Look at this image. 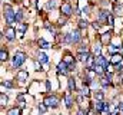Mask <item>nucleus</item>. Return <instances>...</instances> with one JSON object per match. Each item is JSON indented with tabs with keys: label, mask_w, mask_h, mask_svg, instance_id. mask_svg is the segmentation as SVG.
Wrapping results in <instances>:
<instances>
[{
	"label": "nucleus",
	"mask_w": 123,
	"mask_h": 115,
	"mask_svg": "<svg viewBox=\"0 0 123 115\" xmlns=\"http://www.w3.org/2000/svg\"><path fill=\"white\" fill-rule=\"evenodd\" d=\"M4 17H6V23L12 28L14 25V22H16V13L12 10L10 4H6L4 6Z\"/></svg>",
	"instance_id": "obj_1"
},
{
	"label": "nucleus",
	"mask_w": 123,
	"mask_h": 115,
	"mask_svg": "<svg viewBox=\"0 0 123 115\" xmlns=\"http://www.w3.org/2000/svg\"><path fill=\"white\" fill-rule=\"evenodd\" d=\"M25 60H26V53L17 52V53L14 55V58H13V66H14V68H19Z\"/></svg>",
	"instance_id": "obj_2"
},
{
	"label": "nucleus",
	"mask_w": 123,
	"mask_h": 115,
	"mask_svg": "<svg viewBox=\"0 0 123 115\" xmlns=\"http://www.w3.org/2000/svg\"><path fill=\"white\" fill-rule=\"evenodd\" d=\"M43 104H46L47 107H52V108H56L57 105H59V99H57V96H55V95H52V96H47L46 99H44V102Z\"/></svg>",
	"instance_id": "obj_3"
},
{
	"label": "nucleus",
	"mask_w": 123,
	"mask_h": 115,
	"mask_svg": "<svg viewBox=\"0 0 123 115\" xmlns=\"http://www.w3.org/2000/svg\"><path fill=\"white\" fill-rule=\"evenodd\" d=\"M69 71H70V69H69V65H67L66 62L62 60L60 63L57 65V73H63V75H66Z\"/></svg>",
	"instance_id": "obj_4"
},
{
	"label": "nucleus",
	"mask_w": 123,
	"mask_h": 115,
	"mask_svg": "<svg viewBox=\"0 0 123 115\" xmlns=\"http://www.w3.org/2000/svg\"><path fill=\"white\" fill-rule=\"evenodd\" d=\"M60 10L64 16H70V14H72V6H70L69 3H63L62 7H60Z\"/></svg>",
	"instance_id": "obj_5"
},
{
	"label": "nucleus",
	"mask_w": 123,
	"mask_h": 115,
	"mask_svg": "<svg viewBox=\"0 0 123 115\" xmlns=\"http://www.w3.org/2000/svg\"><path fill=\"white\" fill-rule=\"evenodd\" d=\"M4 35H6V37H7L9 40H13V39L16 37V30L13 28H7L6 32H4Z\"/></svg>",
	"instance_id": "obj_6"
},
{
	"label": "nucleus",
	"mask_w": 123,
	"mask_h": 115,
	"mask_svg": "<svg viewBox=\"0 0 123 115\" xmlns=\"http://www.w3.org/2000/svg\"><path fill=\"white\" fill-rule=\"evenodd\" d=\"M110 37H112V33H110V32H106V33H103V35L100 36V42H102L103 45H107V43L110 42Z\"/></svg>",
	"instance_id": "obj_7"
},
{
	"label": "nucleus",
	"mask_w": 123,
	"mask_h": 115,
	"mask_svg": "<svg viewBox=\"0 0 123 115\" xmlns=\"http://www.w3.org/2000/svg\"><path fill=\"white\" fill-rule=\"evenodd\" d=\"M96 65H100V66H103V68L106 69V66H107L109 63H107V59H106V58H103L100 55V56L96 58Z\"/></svg>",
	"instance_id": "obj_8"
},
{
	"label": "nucleus",
	"mask_w": 123,
	"mask_h": 115,
	"mask_svg": "<svg viewBox=\"0 0 123 115\" xmlns=\"http://www.w3.org/2000/svg\"><path fill=\"white\" fill-rule=\"evenodd\" d=\"M27 78H29V72H27V71H25V69H23V71H20V72L17 73V81H20V82L26 81Z\"/></svg>",
	"instance_id": "obj_9"
},
{
	"label": "nucleus",
	"mask_w": 123,
	"mask_h": 115,
	"mask_svg": "<svg viewBox=\"0 0 123 115\" xmlns=\"http://www.w3.org/2000/svg\"><path fill=\"white\" fill-rule=\"evenodd\" d=\"M110 62H112V63H115V65H119V63H122V62H123L122 55H119V53H115L113 56L110 58Z\"/></svg>",
	"instance_id": "obj_10"
},
{
	"label": "nucleus",
	"mask_w": 123,
	"mask_h": 115,
	"mask_svg": "<svg viewBox=\"0 0 123 115\" xmlns=\"http://www.w3.org/2000/svg\"><path fill=\"white\" fill-rule=\"evenodd\" d=\"M37 62H40V63H47V62H49V58H47L46 53L39 52V55H37Z\"/></svg>",
	"instance_id": "obj_11"
},
{
	"label": "nucleus",
	"mask_w": 123,
	"mask_h": 115,
	"mask_svg": "<svg viewBox=\"0 0 123 115\" xmlns=\"http://www.w3.org/2000/svg\"><path fill=\"white\" fill-rule=\"evenodd\" d=\"M70 37H72V43H76V42H79V40H80V33H79V30H74V32H72V33H70Z\"/></svg>",
	"instance_id": "obj_12"
},
{
	"label": "nucleus",
	"mask_w": 123,
	"mask_h": 115,
	"mask_svg": "<svg viewBox=\"0 0 123 115\" xmlns=\"http://www.w3.org/2000/svg\"><path fill=\"white\" fill-rule=\"evenodd\" d=\"M89 58H90V55H89L87 52H83V53H79V55H77V59H79L80 62H85V63L89 60Z\"/></svg>",
	"instance_id": "obj_13"
},
{
	"label": "nucleus",
	"mask_w": 123,
	"mask_h": 115,
	"mask_svg": "<svg viewBox=\"0 0 123 115\" xmlns=\"http://www.w3.org/2000/svg\"><path fill=\"white\" fill-rule=\"evenodd\" d=\"M105 107H106V104H105L103 101H97V102H96V105H94V109H96L97 112H100V111H103V109H105Z\"/></svg>",
	"instance_id": "obj_14"
},
{
	"label": "nucleus",
	"mask_w": 123,
	"mask_h": 115,
	"mask_svg": "<svg viewBox=\"0 0 123 115\" xmlns=\"http://www.w3.org/2000/svg\"><path fill=\"white\" fill-rule=\"evenodd\" d=\"M63 62H66V63H67V65L70 66V65H73V62H74V59H73V56H72L70 53H66V56L63 58Z\"/></svg>",
	"instance_id": "obj_15"
},
{
	"label": "nucleus",
	"mask_w": 123,
	"mask_h": 115,
	"mask_svg": "<svg viewBox=\"0 0 123 115\" xmlns=\"http://www.w3.org/2000/svg\"><path fill=\"white\" fill-rule=\"evenodd\" d=\"M100 52H102V46L100 45H94L93 46V55L94 56H100Z\"/></svg>",
	"instance_id": "obj_16"
},
{
	"label": "nucleus",
	"mask_w": 123,
	"mask_h": 115,
	"mask_svg": "<svg viewBox=\"0 0 123 115\" xmlns=\"http://www.w3.org/2000/svg\"><path fill=\"white\" fill-rule=\"evenodd\" d=\"M103 69H105L103 66H100V65H96V63H94V66H93V71H94L97 75H102V73H103Z\"/></svg>",
	"instance_id": "obj_17"
},
{
	"label": "nucleus",
	"mask_w": 123,
	"mask_h": 115,
	"mask_svg": "<svg viewBox=\"0 0 123 115\" xmlns=\"http://www.w3.org/2000/svg\"><path fill=\"white\" fill-rule=\"evenodd\" d=\"M64 98H66V107H67V108H70V107H72V104H73V101H72V96H70V92H67Z\"/></svg>",
	"instance_id": "obj_18"
},
{
	"label": "nucleus",
	"mask_w": 123,
	"mask_h": 115,
	"mask_svg": "<svg viewBox=\"0 0 123 115\" xmlns=\"http://www.w3.org/2000/svg\"><path fill=\"white\" fill-rule=\"evenodd\" d=\"M7 59H9L7 52H6L4 49H1V50H0V60H1V62H4V60H7Z\"/></svg>",
	"instance_id": "obj_19"
},
{
	"label": "nucleus",
	"mask_w": 123,
	"mask_h": 115,
	"mask_svg": "<svg viewBox=\"0 0 123 115\" xmlns=\"http://www.w3.org/2000/svg\"><path fill=\"white\" fill-rule=\"evenodd\" d=\"M39 45H40L43 49H49V48H50V45H49L44 39H39Z\"/></svg>",
	"instance_id": "obj_20"
},
{
	"label": "nucleus",
	"mask_w": 123,
	"mask_h": 115,
	"mask_svg": "<svg viewBox=\"0 0 123 115\" xmlns=\"http://www.w3.org/2000/svg\"><path fill=\"white\" fill-rule=\"evenodd\" d=\"M7 101H9V98H7L4 93H1V95H0V105H1V107H4V105L7 104Z\"/></svg>",
	"instance_id": "obj_21"
},
{
	"label": "nucleus",
	"mask_w": 123,
	"mask_h": 115,
	"mask_svg": "<svg viewBox=\"0 0 123 115\" xmlns=\"http://www.w3.org/2000/svg\"><path fill=\"white\" fill-rule=\"evenodd\" d=\"M82 95H85V96H89V95H90V88L87 85H85L82 88Z\"/></svg>",
	"instance_id": "obj_22"
},
{
	"label": "nucleus",
	"mask_w": 123,
	"mask_h": 115,
	"mask_svg": "<svg viewBox=\"0 0 123 115\" xmlns=\"http://www.w3.org/2000/svg\"><path fill=\"white\" fill-rule=\"evenodd\" d=\"M7 115H20V109H17V108H12V109H9Z\"/></svg>",
	"instance_id": "obj_23"
},
{
	"label": "nucleus",
	"mask_w": 123,
	"mask_h": 115,
	"mask_svg": "<svg viewBox=\"0 0 123 115\" xmlns=\"http://www.w3.org/2000/svg\"><path fill=\"white\" fill-rule=\"evenodd\" d=\"M74 88H76L74 79H73V78H70V79H69V91H74Z\"/></svg>",
	"instance_id": "obj_24"
},
{
	"label": "nucleus",
	"mask_w": 123,
	"mask_h": 115,
	"mask_svg": "<svg viewBox=\"0 0 123 115\" xmlns=\"http://www.w3.org/2000/svg\"><path fill=\"white\" fill-rule=\"evenodd\" d=\"M87 25H89V23H87L86 20H80V22H79V29H85V28H87Z\"/></svg>",
	"instance_id": "obj_25"
},
{
	"label": "nucleus",
	"mask_w": 123,
	"mask_h": 115,
	"mask_svg": "<svg viewBox=\"0 0 123 115\" xmlns=\"http://www.w3.org/2000/svg\"><path fill=\"white\" fill-rule=\"evenodd\" d=\"M100 84H102L103 86H109V85H110V79H107V78H103V79L100 81Z\"/></svg>",
	"instance_id": "obj_26"
},
{
	"label": "nucleus",
	"mask_w": 123,
	"mask_h": 115,
	"mask_svg": "<svg viewBox=\"0 0 123 115\" xmlns=\"http://www.w3.org/2000/svg\"><path fill=\"white\" fill-rule=\"evenodd\" d=\"M47 108H49V107H47L46 104H40V105H39V111H40V112H46Z\"/></svg>",
	"instance_id": "obj_27"
},
{
	"label": "nucleus",
	"mask_w": 123,
	"mask_h": 115,
	"mask_svg": "<svg viewBox=\"0 0 123 115\" xmlns=\"http://www.w3.org/2000/svg\"><path fill=\"white\" fill-rule=\"evenodd\" d=\"M96 101H103V92L99 91V92L96 93Z\"/></svg>",
	"instance_id": "obj_28"
},
{
	"label": "nucleus",
	"mask_w": 123,
	"mask_h": 115,
	"mask_svg": "<svg viewBox=\"0 0 123 115\" xmlns=\"http://www.w3.org/2000/svg\"><path fill=\"white\" fill-rule=\"evenodd\" d=\"M106 25H109V26H113V25H115V23H113V16H112V14L107 17V23H106Z\"/></svg>",
	"instance_id": "obj_29"
},
{
	"label": "nucleus",
	"mask_w": 123,
	"mask_h": 115,
	"mask_svg": "<svg viewBox=\"0 0 123 115\" xmlns=\"http://www.w3.org/2000/svg\"><path fill=\"white\" fill-rule=\"evenodd\" d=\"M1 86H6V88H12V82H9V81H3V82H1Z\"/></svg>",
	"instance_id": "obj_30"
},
{
	"label": "nucleus",
	"mask_w": 123,
	"mask_h": 115,
	"mask_svg": "<svg viewBox=\"0 0 123 115\" xmlns=\"http://www.w3.org/2000/svg\"><path fill=\"white\" fill-rule=\"evenodd\" d=\"M55 4H56V0H52V1H49V3H47V9H50V7L53 9V7H55Z\"/></svg>",
	"instance_id": "obj_31"
},
{
	"label": "nucleus",
	"mask_w": 123,
	"mask_h": 115,
	"mask_svg": "<svg viewBox=\"0 0 123 115\" xmlns=\"http://www.w3.org/2000/svg\"><path fill=\"white\" fill-rule=\"evenodd\" d=\"M64 42H66V43H72V37H70V33L64 36Z\"/></svg>",
	"instance_id": "obj_32"
},
{
	"label": "nucleus",
	"mask_w": 123,
	"mask_h": 115,
	"mask_svg": "<svg viewBox=\"0 0 123 115\" xmlns=\"http://www.w3.org/2000/svg\"><path fill=\"white\" fill-rule=\"evenodd\" d=\"M92 25H93V28H94V29H96V30H97V29H99V28H100V25H99V23H97V22H93V23H92Z\"/></svg>",
	"instance_id": "obj_33"
},
{
	"label": "nucleus",
	"mask_w": 123,
	"mask_h": 115,
	"mask_svg": "<svg viewBox=\"0 0 123 115\" xmlns=\"http://www.w3.org/2000/svg\"><path fill=\"white\" fill-rule=\"evenodd\" d=\"M20 19H22V13L17 12V13H16V20H20Z\"/></svg>",
	"instance_id": "obj_34"
},
{
	"label": "nucleus",
	"mask_w": 123,
	"mask_h": 115,
	"mask_svg": "<svg viewBox=\"0 0 123 115\" xmlns=\"http://www.w3.org/2000/svg\"><path fill=\"white\" fill-rule=\"evenodd\" d=\"M34 68H36L37 71H40V69H42V66L39 65V62H36V63H34Z\"/></svg>",
	"instance_id": "obj_35"
},
{
	"label": "nucleus",
	"mask_w": 123,
	"mask_h": 115,
	"mask_svg": "<svg viewBox=\"0 0 123 115\" xmlns=\"http://www.w3.org/2000/svg\"><path fill=\"white\" fill-rule=\"evenodd\" d=\"M117 71H119V72H122V71H123V62H122V63H119V66H117Z\"/></svg>",
	"instance_id": "obj_36"
},
{
	"label": "nucleus",
	"mask_w": 123,
	"mask_h": 115,
	"mask_svg": "<svg viewBox=\"0 0 123 115\" xmlns=\"http://www.w3.org/2000/svg\"><path fill=\"white\" fill-rule=\"evenodd\" d=\"M117 109H119V111H122V112H123V102H120V104H119V107H117Z\"/></svg>",
	"instance_id": "obj_37"
},
{
	"label": "nucleus",
	"mask_w": 123,
	"mask_h": 115,
	"mask_svg": "<svg viewBox=\"0 0 123 115\" xmlns=\"http://www.w3.org/2000/svg\"><path fill=\"white\" fill-rule=\"evenodd\" d=\"M46 88H47V91H50V82H49V81L46 82Z\"/></svg>",
	"instance_id": "obj_38"
},
{
	"label": "nucleus",
	"mask_w": 123,
	"mask_h": 115,
	"mask_svg": "<svg viewBox=\"0 0 123 115\" xmlns=\"http://www.w3.org/2000/svg\"><path fill=\"white\" fill-rule=\"evenodd\" d=\"M77 115H85V111H83V109H80V111H79V114Z\"/></svg>",
	"instance_id": "obj_39"
},
{
	"label": "nucleus",
	"mask_w": 123,
	"mask_h": 115,
	"mask_svg": "<svg viewBox=\"0 0 123 115\" xmlns=\"http://www.w3.org/2000/svg\"><path fill=\"white\" fill-rule=\"evenodd\" d=\"M87 115H93V111H89V112H87Z\"/></svg>",
	"instance_id": "obj_40"
},
{
	"label": "nucleus",
	"mask_w": 123,
	"mask_h": 115,
	"mask_svg": "<svg viewBox=\"0 0 123 115\" xmlns=\"http://www.w3.org/2000/svg\"><path fill=\"white\" fill-rule=\"evenodd\" d=\"M122 52H123V46H122Z\"/></svg>",
	"instance_id": "obj_41"
}]
</instances>
